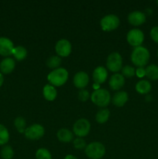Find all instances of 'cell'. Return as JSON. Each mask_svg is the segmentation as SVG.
Masks as SVG:
<instances>
[{"instance_id": "obj_1", "label": "cell", "mask_w": 158, "mask_h": 159, "mask_svg": "<svg viewBox=\"0 0 158 159\" xmlns=\"http://www.w3.org/2000/svg\"><path fill=\"white\" fill-rule=\"evenodd\" d=\"M150 51L143 46L134 48L131 54V61L135 66L143 68L147 65L150 60Z\"/></svg>"}, {"instance_id": "obj_2", "label": "cell", "mask_w": 158, "mask_h": 159, "mask_svg": "<svg viewBox=\"0 0 158 159\" xmlns=\"http://www.w3.org/2000/svg\"><path fill=\"white\" fill-rule=\"evenodd\" d=\"M68 71L64 68H58L52 70L47 75V80L50 84L54 87H59L64 85L68 79Z\"/></svg>"}, {"instance_id": "obj_3", "label": "cell", "mask_w": 158, "mask_h": 159, "mask_svg": "<svg viewBox=\"0 0 158 159\" xmlns=\"http://www.w3.org/2000/svg\"><path fill=\"white\" fill-rule=\"evenodd\" d=\"M91 99L94 104L102 108H105L111 102L109 92L104 89H99L91 93Z\"/></svg>"}, {"instance_id": "obj_4", "label": "cell", "mask_w": 158, "mask_h": 159, "mask_svg": "<svg viewBox=\"0 0 158 159\" xmlns=\"http://www.w3.org/2000/svg\"><path fill=\"white\" fill-rule=\"evenodd\" d=\"M85 152L90 159H101L105 155V147L101 142L94 141L86 146Z\"/></svg>"}, {"instance_id": "obj_5", "label": "cell", "mask_w": 158, "mask_h": 159, "mask_svg": "<svg viewBox=\"0 0 158 159\" xmlns=\"http://www.w3.org/2000/svg\"><path fill=\"white\" fill-rule=\"evenodd\" d=\"M91 130V124L87 119L81 118L77 120L73 125V132L77 138H82L87 136Z\"/></svg>"}, {"instance_id": "obj_6", "label": "cell", "mask_w": 158, "mask_h": 159, "mask_svg": "<svg viewBox=\"0 0 158 159\" xmlns=\"http://www.w3.org/2000/svg\"><path fill=\"white\" fill-rule=\"evenodd\" d=\"M120 24L119 18L114 14H109L102 17L100 21V26L102 30L104 31H112L118 28Z\"/></svg>"}, {"instance_id": "obj_7", "label": "cell", "mask_w": 158, "mask_h": 159, "mask_svg": "<svg viewBox=\"0 0 158 159\" xmlns=\"http://www.w3.org/2000/svg\"><path fill=\"white\" fill-rule=\"evenodd\" d=\"M106 66L109 71L118 72L122 68V57L118 52H112L108 56L106 61Z\"/></svg>"}, {"instance_id": "obj_8", "label": "cell", "mask_w": 158, "mask_h": 159, "mask_svg": "<svg viewBox=\"0 0 158 159\" xmlns=\"http://www.w3.org/2000/svg\"><path fill=\"white\" fill-rule=\"evenodd\" d=\"M45 133L44 127L39 124H34L26 129L24 135L27 139L37 141L43 137Z\"/></svg>"}, {"instance_id": "obj_9", "label": "cell", "mask_w": 158, "mask_h": 159, "mask_svg": "<svg viewBox=\"0 0 158 159\" xmlns=\"http://www.w3.org/2000/svg\"><path fill=\"white\" fill-rule=\"evenodd\" d=\"M126 40L129 44L134 47V48L141 46L144 40L143 32L139 29L131 30L127 34Z\"/></svg>"}, {"instance_id": "obj_10", "label": "cell", "mask_w": 158, "mask_h": 159, "mask_svg": "<svg viewBox=\"0 0 158 159\" xmlns=\"http://www.w3.org/2000/svg\"><path fill=\"white\" fill-rule=\"evenodd\" d=\"M72 51V45L69 40L61 39L57 42L55 45V51L57 56L60 57H66L71 54Z\"/></svg>"}, {"instance_id": "obj_11", "label": "cell", "mask_w": 158, "mask_h": 159, "mask_svg": "<svg viewBox=\"0 0 158 159\" xmlns=\"http://www.w3.org/2000/svg\"><path fill=\"white\" fill-rule=\"evenodd\" d=\"M14 48L13 43L10 39L6 37H0V55L6 57L12 55Z\"/></svg>"}, {"instance_id": "obj_12", "label": "cell", "mask_w": 158, "mask_h": 159, "mask_svg": "<svg viewBox=\"0 0 158 159\" xmlns=\"http://www.w3.org/2000/svg\"><path fill=\"white\" fill-rule=\"evenodd\" d=\"M128 22L134 26H139L143 24L146 22L147 17L146 15L141 11H133L128 15Z\"/></svg>"}, {"instance_id": "obj_13", "label": "cell", "mask_w": 158, "mask_h": 159, "mask_svg": "<svg viewBox=\"0 0 158 159\" xmlns=\"http://www.w3.org/2000/svg\"><path fill=\"white\" fill-rule=\"evenodd\" d=\"M73 82L76 88L83 89L88 85L89 82V76L85 71H78L74 76Z\"/></svg>"}, {"instance_id": "obj_14", "label": "cell", "mask_w": 158, "mask_h": 159, "mask_svg": "<svg viewBox=\"0 0 158 159\" xmlns=\"http://www.w3.org/2000/svg\"><path fill=\"white\" fill-rule=\"evenodd\" d=\"M108 78V71L103 66H98L92 73V79L94 83L100 85L104 83Z\"/></svg>"}, {"instance_id": "obj_15", "label": "cell", "mask_w": 158, "mask_h": 159, "mask_svg": "<svg viewBox=\"0 0 158 159\" xmlns=\"http://www.w3.org/2000/svg\"><path fill=\"white\" fill-rule=\"evenodd\" d=\"M125 84V78L122 76V74L116 73L110 77L108 85L110 88L114 91H117L122 89Z\"/></svg>"}, {"instance_id": "obj_16", "label": "cell", "mask_w": 158, "mask_h": 159, "mask_svg": "<svg viewBox=\"0 0 158 159\" xmlns=\"http://www.w3.org/2000/svg\"><path fill=\"white\" fill-rule=\"evenodd\" d=\"M15 61L12 57H5L0 63V71L2 74L8 75L15 69Z\"/></svg>"}, {"instance_id": "obj_17", "label": "cell", "mask_w": 158, "mask_h": 159, "mask_svg": "<svg viewBox=\"0 0 158 159\" xmlns=\"http://www.w3.org/2000/svg\"><path fill=\"white\" fill-rule=\"evenodd\" d=\"M129 99V96L126 92L119 91L116 93L113 96L112 103L117 107H122L125 105Z\"/></svg>"}, {"instance_id": "obj_18", "label": "cell", "mask_w": 158, "mask_h": 159, "mask_svg": "<svg viewBox=\"0 0 158 159\" xmlns=\"http://www.w3.org/2000/svg\"><path fill=\"white\" fill-rule=\"evenodd\" d=\"M43 95L45 99L47 101H54L57 97V89L50 84H46L43 89Z\"/></svg>"}, {"instance_id": "obj_19", "label": "cell", "mask_w": 158, "mask_h": 159, "mask_svg": "<svg viewBox=\"0 0 158 159\" xmlns=\"http://www.w3.org/2000/svg\"><path fill=\"white\" fill-rule=\"evenodd\" d=\"M57 139L63 143H69L73 140V133L67 128H61L57 133Z\"/></svg>"}, {"instance_id": "obj_20", "label": "cell", "mask_w": 158, "mask_h": 159, "mask_svg": "<svg viewBox=\"0 0 158 159\" xmlns=\"http://www.w3.org/2000/svg\"><path fill=\"white\" fill-rule=\"evenodd\" d=\"M152 89L150 82L147 80H140L136 83V90L138 93L142 95L148 94Z\"/></svg>"}, {"instance_id": "obj_21", "label": "cell", "mask_w": 158, "mask_h": 159, "mask_svg": "<svg viewBox=\"0 0 158 159\" xmlns=\"http://www.w3.org/2000/svg\"><path fill=\"white\" fill-rule=\"evenodd\" d=\"M110 116V111L107 108H102L97 112L95 115V120L99 124H105L108 121Z\"/></svg>"}, {"instance_id": "obj_22", "label": "cell", "mask_w": 158, "mask_h": 159, "mask_svg": "<svg viewBox=\"0 0 158 159\" xmlns=\"http://www.w3.org/2000/svg\"><path fill=\"white\" fill-rule=\"evenodd\" d=\"M61 57L57 55H53L48 57V59L46 61V65L49 68L54 70L60 68V65H61Z\"/></svg>"}, {"instance_id": "obj_23", "label": "cell", "mask_w": 158, "mask_h": 159, "mask_svg": "<svg viewBox=\"0 0 158 159\" xmlns=\"http://www.w3.org/2000/svg\"><path fill=\"white\" fill-rule=\"evenodd\" d=\"M12 55L14 56L15 60L18 61L24 60L27 56V51L26 48L23 46H17L14 48L13 51H12Z\"/></svg>"}, {"instance_id": "obj_24", "label": "cell", "mask_w": 158, "mask_h": 159, "mask_svg": "<svg viewBox=\"0 0 158 159\" xmlns=\"http://www.w3.org/2000/svg\"><path fill=\"white\" fill-rule=\"evenodd\" d=\"M146 70V76L150 80H158V66L156 65H148Z\"/></svg>"}, {"instance_id": "obj_25", "label": "cell", "mask_w": 158, "mask_h": 159, "mask_svg": "<svg viewBox=\"0 0 158 159\" xmlns=\"http://www.w3.org/2000/svg\"><path fill=\"white\" fill-rule=\"evenodd\" d=\"M14 126H15V129L19 133L24 134L25 130L26 129V121L22 116H18L14 120Z\"/></svg>"}, {"instance_id": "obj_26", "label": "cell", "mask_w": 158, "mask_h": 159, "mask_svg": "<svg viewBox=\"0 0 158 159\" xmlns=\"http://www.w3.org/2000/svg\"><path fill=\"white\" fill-rule=\"evenodd\" d=\"M9 141V133L4 125L0 124V146L6 145Z\"/></svg>"}, {"instance_id": "obj_27", "label": "cell", "mask_w": 158, "mask_h": 159, "mask_svg": "<svg viewBox=\"0 0 158 159\" xmlns=\"http://www.w3.org/2000/svg\"><path fill=\"white\" fill-rule=\"evenodd\" d=\"M0 155L2 159H12L14 156V151L9 145H4L2 148Z\"/></svg>"}, {"instance_id": "obj_28", "label": "cell", "mask_w": 158, "mask_h": 159, "mask_svg": "<svg viewBox=\"0 0 158 159\" xmlns=\"http://www.w3.org/2000/svg\"><path fill=\"white\" fill-rule=\"evenodd\" d=\"M36 158L37 159H52V155L50 152L46 148H39L36 152Z\"/></svg>"}, {"instance_id": "obj_29", "label": "cell", "mask_w": 158, "mask_h": 159, "mask_svg": "<svg viewBox=\"0 0 158 159\" xmlns=\"http://www.w3.org/2000/svg\"><path fill=\"white\" fill-rule=\"evenodd\" d=\"M122 75L123 77L132 78L136 75V69L130 65H126L122 68Z\"/></svg>"}, {"instance_id": "obj_30", "label": "cell", "mask_w": 158, "mask_h": 159, "mask_svg": "<svg viewBox=\"0 0 158 159\" xmlns=\"http://www.w3.org/2000/svg\"><path fill=\"white\" fill-rule=\"evenodd\" d=\"M73 145H74V148L77 150H83V149H85L87 144L86 141L83 138H77L73 141Z\"/></svg>"}, {"instance_id": "obj_31", "label": "cell", "mask_w": 158, "mask_h": 159, "mask_svg": "<svg viewBox=\"0 0 158 159\" xmlns=\"http://www.w3.org/2000/svg\"><path fill=\"white\" fill-rule=\"evenodd\" d=\"M77 97H78L79 100L81 101V102H86L91 96H90L89 92L83 89H80V91L78 92Z\"/></svg>"}, {"instance_id": "obj_32", "label": "cell", "mask_w": 158, "mask_h": 159, "mask_svg": "<svg viewBox=\"0 0 158 159\" xmlns=\"http://www.w3.org/2000/svg\"><path fill=\"white\" fill-rule=\"evenodd\" d=\"M150 37L155 43H158V26H154L150 30Z\"/></svg>"}, {"instance_id": "obj_33", "label": "cell", "mask_w": 158, "mask_h": 159, "mask_svg": "<svg viewBox=\"0 0 158 159\" xmlns=\"http://www.w3.org/2000/svg\"><path fill=\"white\" fill-rule=\"evenodd\" d=\"M136 75L138 78H143L146 76V70L144 68H138L136 69Z\"/></svg>"}, {"instance_id": "obj_34", "label": "cell", "mask_w": 158, "mask_h": 159, "mask_svg": "<svg viewBox=\"0 0 158 159\" xmlns=\"http://www.w3.org/2000/svg\"><path fill=\"white\" fill-rule=\"evenodd\" d=\"M3 82H4V77H3V75L0 72V88L3 85Z\"/></svg>"}, {"instance_id": "obj_35", "label": "cell", "mask_w": 158, "mask_h": 159, "mask_svg": "<svg viewBox=\"0 0 158 159\" xmlns=\"http://www.w3.org/2000/svg\"><path fill=\"white\" fill-rule=\"evenodd\" d=\"M64 159H77V158L72 155H68L64 157Z\"/></svg>"}, {"instance_id": "obj_36", "label": "cell", "mask_w": 158, "mask_h": 159, "mask_svg": "<svg viewBox=\"0 0 158 159\" xmlns=\"http://www.w3.org/2000/svg\"><path fill=\"white\" fill-rule=\"evenodd\" d=\"M156 4H157V6H158V0H157V1H156Z\"/></svg>"}, {"instance_id": "obj_37", "label": "cell", "mask_w": 158, "mask_h": 159, "mask_svg": "<svg viewBox=\"0 0 158 159\" xmlns=\"http://www.w3.org/2000/svg\"><path fill=\"white\" fill-rule=\"evenodd\" d=\"M157 56H158V50H157Z\"/></svg>"}]
</instances>
